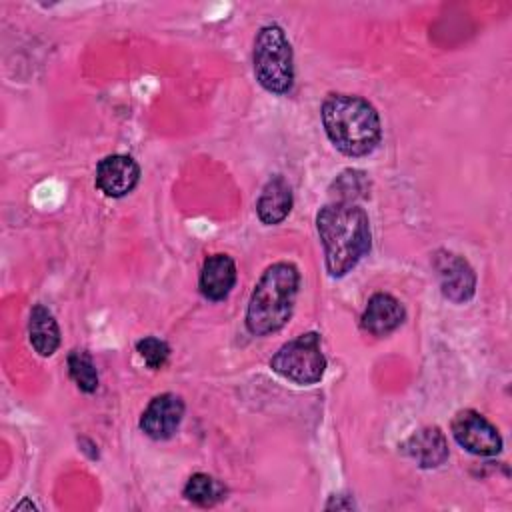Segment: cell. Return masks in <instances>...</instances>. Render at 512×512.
Masks as SVG:
<instances>
[{
    "label": "cell",
    "instance_id": "3",
    "mask_svg": "<svg viewBox=\"0 0 512 512\" xmlns=\"http://www.w3.org/2000/svg\"><path fill=\"white\" fill-rule=\"evenodd\" d=\"M300 272L290 262H276L256 282L246 308V328L254 336H268L292 318Z\"/></svg>",
    "mask_w": 512,
    "mask_h": 512
},
{
    "label": "cell",
    "instance_id": "7",
    "mask_svg": "<svg viewBox=\"0 0 512 512\" xmlns=\"http://www.w3.org/2000/svg\"><path fill=\"white\" fill-rule=\"evenodd\" d=\"M432 266L440 284V292L454 304L468 302L476 292V274L470 262L450 250H436Z\"/></svg>",
    "mask_w": 512,
    "mask_h": 512
},
{
    "label": "cell",
    "instance_id": "9",
    "mask_svg": "<svg viewBox=\"0 0 512 512\" xmlns=\"http://www.w3.org/2000/svg\"><path fill=\"white\" fill-rule=\"evenodd\" d=\"M140 180V166L132 156L110 154L96 166V186L108 198H122L130 194Z\"/></svg>",
    "mask_w": 512,
    "mask_h": 512
},
{
    "label": "cell",
    "instance_id": "11",
    "mask_svg": "<svg viewBox=\"0 0 512 512\" xmlns=\"http://www.w3.org/2000/svg\"><path fill=\"white\" fill-rule=\"evenodd\" d=\"M402 452L420 468H438L448 460V440L438 426H424L404 440Z\"/></svg>",
    "mask_w": 512,
    "mask_h": 512
},
{
    "label": "cell",
    "instance_id": "17",
    "mask_svg": "<svg viewBox=\"0 0 512 512\" xmlns=\"http://www.w3.org/2000/svg\"><path fill=\"white\" fill-rule=\"evenodd\" d=\"M68 372L70 378L82 392H96L98 388V372L92 362V356L84 350H72L68 354Z\"/></svg>",
    "mask_w": 512,
    "mask_h": 512
},
{
    "label": "cell",
    "instance_id": "18",
    "mask_svg": "<svg viewBox=\"0 0 512 512\" xmlns=\"http://www.w3.org/2000/svg\"><path fill=\"white\" fill-rule=\"evenodd\" d=\"M136 352L146 362V366L152 368V370L164 368V364L170 358L168 342L162 340V338H156V336H146V338L138 340L136 342Z\"/></svg>",
    "mask_w": 512,
    "mask_h": 512
},
{
    "label": "cell",
    "instance_id": "14",
    "mask_svg": "<svg viewBox=\"0 0 512 512\" xmlns=\"http://www.w3.org/2000/svg\"><path fill=\"white\" fill-rule=\"evenodd\" d=\"M28 338H30V344L32 348L48 358L52 356L58 346H60V328H58V322L54 318V314L42 306V304H36L32 310H30V318H28Z\"/></svg>",
    "mask_w": 512,
    "mask_h": 512
},
{
    "label": "cell",
    "instance_id": "2",
    "mask_svg": "<svg viewBox=\"0 0 512 512\" xmlns=\"http://www.w3.org/2000/svg\"><path fill=\"white\" fill-rule=\"evenodd\" d=\"M320 116L326 136L346 156H368L380 144V116L376 108L360 96L328 94L322 102Z\"/></svg>",
    "mask_w": 512,
    "mask_h": 512
},
{
    "label": "cell",
    "instance_id": "4",
    "mask_svg": "<svg viewBox=\"0 0 512 512\" xmlns=\"http://www.w3.org/2000/svg\"><path fill=\"white\" fill-rule=\"evenodd\" d=\"M254 76L272 94H288L294 86V54L286 32L278 24H266L254 40Z\"/></svg>",
    "mask_w": 512,
    "mask_h": 512
},
{
    "label": "cell",
    "instance_id": "16",
    "mask_svg": "<svg viewBox=\"0 0 512 512\" xmlns=\"http://www.w3.org/2000/svg\"><path fill=\"white\" fill-rule=\"evenodd\" d=\"M368 176L362 170H344L330 186L332 202H356L368 196Z\"/></svg>",
    "mask_w": 512,
    "mask_h": 512
},
{
    "label": "cell",
    "instance_id": "8",
    "mask_svg": "<svg viewBox=\"0 0 512 512\" xmlns=\"http://www.w3.org/2000/svg\"><path fill=\"white\" fill-rule=\"evenodd\" d=\"M184 418V400L178 394L164 392L150 400L140 416V430L152 440H168Z\"/></svg>",
    "mask_w": 512,
    "mask_h": 512
},
{
    "label": "cell",
    "instance_id": "1",
    "mask_svg": "<svg viewBox=\"0 0 512 512\" xmlns=\"http://www.w3.org/2000/svg\"><path fill=\"white\" fill-rule=\"evenodd\" d=\"M316 230L324 246L326 270L332 278L346 276L370 252V220L356 202H330L320 208Z\"/></svg>",
    "mask_w": 512,
    "mask_h": 512
},
{
    "label": "cell",
    "instance_id": "12",
    "mask_svg": "<svg viewBox=\"0 0 512 512\" xmlns=\"http://www.w3.org/2000/svg\"><path fill=\"white\" fill-rule=\"evenodd\" d=\"M234 284H236V264L228 254H212L204 260L198 288L206 300L220 302L228 298Z\"/></svg>",
    "mask_w": 512,
    "mask_h": 512
},
{
    "label": "cell",
    "instance_id": "6",
    "mask_svg": "<svg viewBox=\"0 0 512 512\" xmlns=\"http://www.w3.org/2000/svg\"><path fill=\"white\" fill-rule=\"evenodd\" d=\"M454 440L478 456H494L502 450V436L496 426L472 408L458 410L450 424Z\"/></svg>",
    "mask_w": 512,
    "mask_h": 512
},
{
    "label": "cell",
    "instance_id": "15",
    "mask_svg": "<svg viewBox=\"0 0 512 512\" xmlns=\"http://www.w3.org/2000/svg\"><path fill=\"white\" fill-rule=\"evenodd\" d=\"M184 498L192 504L208 508L226 498V486L210 474L196 472L188 478V482L184 486Z\"/></svg>",
    "mask_w": 512,
    "mask_h": 512
},
{
    "label": "cell",
    "instance_id": "10",
    "mask_svg": "<svg viewBox=\"0 0 512 512\" xmlns=\"http://www.w3.org/2000/svg\"><path fill=\"white\" fill-rule=\"evenodd\" d=\"M404 318H406V310L400 304V300H396L392 294L376 292L370 296L362 312L360 326L364 332L382 338L392 334L404 322Z\"/></svg>",
    "mask_w": 512,
    "mask_h": 512
},
{
    "label": "cell",
    "instance_id": "5",
    "mask_svg": "<svg viewBox=\"0 0 512 512\" xmlns=\"http://www.w3.org/2000/svg\"><path fill=\"white\" fill-rule=\"evenodd\" d=\"M270 368L282 378L300 386H310L320 382L326 370V358L320 346V334L306 332L282 344L272 356Z\"/></svg>",
    "mask_w": 512,
    "mask_h": 512
},
{
    "label": "cell",
    "instance_id": "13",
    "mask_svg": "<svg viewBox=\"0 0 512 512\" xmlns=\"http://www.w3.org/2000/svg\"><path fill=\"white\" fill-rule=\"evenodd\" d=\"M292 210V188L288 184V180L284 176H272L260 196H258V202H256V212H258V218L268 224V226H274V224H280Z\"/></svg>",
    "mask_w": 512,
    "mask_h": 512
}]
</instances>
